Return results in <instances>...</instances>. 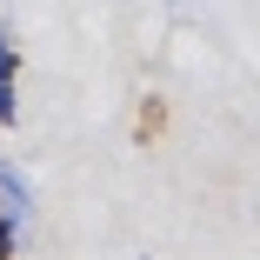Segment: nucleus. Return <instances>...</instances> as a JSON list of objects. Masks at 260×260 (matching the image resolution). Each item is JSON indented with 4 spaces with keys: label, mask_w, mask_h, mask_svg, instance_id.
I'll return each instance as SVG.
<instances>
[{
    "label": "nucleus",
    "mask_w": 260,
    "mask_h": 260,
    "mask_svg": "<svg viewBox=\"0 0 260 260\" xmlns=\"http://www.w3.org/2000/svg\"><path fill=\"white\" fill-rule=\"evenodd\" d=\"M0 260H14V227L0 220Z\"/></svg>",
    "instance_id": "nucleus-3"
},
{
    "label": "nucleus",
    "mask_w": 260,
    "mask_h": 260,
    "mask_svg": "<svg viewBox=\"0 0 260 260\" xmlns=\"http://www.w3.org/2000/svg\"><path fill=\"white\" fill-rule=\"evenodd\" d=\"M20 120V54L14 40H0V127Z\"/></svg>",
    "instance_id": "nucleus-1"
},
{
    "label": "nucleus",
    "mask_w": 260,
    "mask_h": 260,
    "mask_svg": "<svg viewBox=\"0 0 260 260\" xmlns=\"http://www.w3.org/2000/svg\"><path fill=\"white\" fill-rule=\"evenodd\" d=\"M0 220H7L14 234H20V220H27V187H20L7 167H0Z\"/></svg>",
    "instance_id": "nucleus-2"
}]
</instances>
